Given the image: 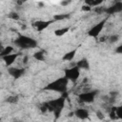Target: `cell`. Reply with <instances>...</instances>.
Masks as SVG:
<instances>
[{
  "label": "cell",
  "mask_w": 122,
  "mask_h": 122,
  "mask_svg": "<svg viewBox=\"0 0 122 122\" xmlns=\"http://www.w3.org/2000/svg\"><path fill=\"white\" fill-rule=\"evenodd\" d=\"M71 3V1H70V0H66V1H61V2H60V5L63 6V7H66V6H69Z\"/></svg>",
  "instance_id": "29"
},
{
  "label": "cell",
  "mask_w": 122,
  "mask_h": 122,
  "mask_svg": "<svg viewBox=\"0 0 122 122\" xmlns=\"http://www.w3.org/2000/svg\"><path fill=\"white\" fill-rule=\"evenodd\" d=\"M74 115H75L77 118L81 119V120H85V119H88V118H89L90 112H89V111H88L87 109H85V108H78V109H76V110L74 111Z\"/></svg>",
  "instance_id": "10"
},
{
  "label": "cell",
  "mask_w": 122,
  "mask_h": 122,
  "mask_svg": "<svg viewBox=\"0 0 122 122\" xmlns=\"http://www.w3.org/2000/svg\"><path fill=\"white\" fill-rule=\"evenodd\" d=\"M109 117L111 120H116L118 119L117 114H116V107H112L111 110L109 111Z\"/></svg>",
  "instance_id": "20"
},
{
  "label": "cell",
  "mask_w": 122,
  "mask_h": 122,
  "mask_svg": "<svg viewBox=\"0 0 122 122\" xmlns=\"http://www.w3.org/2000/svg\"><path fill=\"white\" fill-rule=\"evenodd\" d=\"M8 17H9L10 19H12V20H18V19H19V14H18L17 12L13 11V12L9 13V14H8Z\"/></svg>",
  "instance_id": "22"
},
{
  "label": "cell",
  "mask_w": 122,
  "mask_h": 122,
  "mask_svg": "<svg viewBox=\"0 0 122 122\" xmlns=\"http://www.w3.org/2000/svg\"><path fill=\"white\" fill-rule=\"evenodd\" d=\"M5 101L7 103H10V104H16L19 101V97H18V95H10L6 98Z\"/></svg>",
  "instance_id": "19"
},
{
  "label": "cell",
  "mask_w": 122,
  "mask_h": 122,
  "mask_svg": "<svg viewBox=\"0 0 122 122\" xmlns=\"http://www.w3.org/2000/svg\"><path fill=\"white\" fill-rule=\"evenodd\" d=\"M13 50L14 49H13L12 46H6V47H4L1 50V51H0V57H4V56H7L9 54H11Z\"/></svg>",
  "instance_id": "15"
},
{
  "label": "cell",
  "mask_w": 122,
  "mask_h": 122,
  "mask_svg": "<svg viewBox=\"0 0 122 122\" xmlns=\"http://www.w3.org/2000/svg\"><path fill=\"white\" fill-rule=\"evenodd\" d=\"M121 11H122V2L121 1H116L109 8H105V12L110 15L114 14V13H119Z\"/></svg>",
  "instance_id": "8"
},
{
  "label": "cell",
  "mask_w": 122,
  "mask_h": 122,
  "mask_svg": "<svg viewBox=\"0 0 122 122\" xmlns=\"http://www.w3.org/2000/svg\"><path fill=\"white\" fill-rule=\"evenodd\" d=\"M94 11L97 12V13L105 12V8H103V7H97V8H94Z\"/></svg>",
  "instance_id": "27"
},
{
  "label": "cell",
  "mask_w": 122,
  "mask_h": 122,
  "mask_svg": "<svg viewBox=\"0 0 122 122\" xmlns=\"http://www.w3.org/2000/svg\"><path fill=\"white\" fill-rule=\"evenodd\" d=\"M68 84H69V80L66 77L63 76V77L56 78L55 80L47 84L44 87V90L45 91H50V92H60L62 94V93H64L68 91Z\"/></svg>",
  "instance_id": "1"
},
{
  "label": "cell",
  "mask_w": 122,
  "mask_h": 122,
  "mask_svg": "<svg viewBox=\"0 0 122 122\" xmlns=\"http://www.w3.org/2000/svg\"><path fill=\"white\" fill-rule=\"evenodd\" d=\"M70 18V14L68 13H58V14H54L53 15V21H61V20H65Z\"/></svg>",
  "instance_id": "17"
},
{
  "label": "cell",
  "mask_w": 122,
  "mask_h": 122,
  "mask_svg": "<svg viewBox=\"0 0 122 122\" xmlns=\"http://www.w3.org/2000/svg\"><path fill=\"white\" fill-rule=\"evenodd\" d=\"M25 72H26L25 68H15V67L8 68V73L14 79H19L25 74Z\"/></svg>",
  "instance_id": "7"
},
{
  "label": "cell",
  "mask_w": 122,
  "mask_h": 122,
  "mask_svg": "<svg viewBox=\"0 0 122 122\" xmlns=\"http://www.w3.org/2000/svg\"><path fill=\"white\" fill-rule=\"evenodd\" d=\"M98 91H90V92H82L81 93H79L77 95L78 98V102L79 103H86V104H90L94 102L95 100V96L97 95Z\"/></svg>",
  "instance_id": "5"
},
{
  "label": "cell",
  "mask_w": 122,
  "mask_h": 122,
  "mask_svg": "<svg viewBox=\"0 0 122 122\" xmlns=\"http://www.w3.org/2000/svg\"><path fill=\"white\" fill-rule=\"evenodd\" d=\"M33 58L37 61H44L45 60V52L43 51H38L33 53Z\"/></svg>",
  "instance_id": "18"
},
{
  "label": "cell",
  "mask_w": 122,
  "mask_h": 122,
  "mask_svg": "<svg viewBox=\"0 0 122 122\" xmlns=\"http://www.w3.org/2000/svg\"><path fill=\"white\" fill-rule=\"evenodd\" d=\"M53 22V20H47V21H44V20H37L35 22L32 23V26L35 28V30L37 31H43L45 29H47L51 23Z\"/></svg>",
  "instance_id": "9"
},
{
  "label": "cell",
  "mask_w": 122,
  "mask_h": 122,
  "mask_svg": "<svg viewBox=\"0 0 122 122\" xmlns=\"http://www.w3.org/2000/svg\"><path fill=\"white\" fill-rule=\"evenodd\" d=\"M85 4L92 8H97L101 4H103V0H86Z\"/></svg>",
  "instance_id": "16"
},
{
  "label": "cell",
  "mask_w": 122,
  "mask_h": 122,
  "mask_svg": "<svg viewBox=\"0 0 122 122\" xmlns=\"http://www.w3.org/2000/svg\"><path fill=\"white\" fill-rule=\"evenodd\" d=\"M75 66H77L80 70H86V71L90 70V62L86 57H83L80 60H78L76 62Z\"/></svg>",
  "instance_id": "12"
},
{
  "label": "cell",
  "mask_w": 122,
  "mask_h": 122,
  "mask_svg": "<svg viewBox=\"0 0 122 122\" xmlns=\"http://www.w3.org/2000/svg\"><path fill=\"white\" fill-rule=\"evenodd\" d=\"M19 56V53H11V54H9L7 56H4V57H1V59L4 61L5 65L7 67H11V65L15 62V60L17 59V57Z\"/></svg>",
  "instance_id": "11"
},
{
  "label": "cell",
  "mask_w": 122,
  "mask_h": 122,
  "mask_svg": "<svg viewBox=\"0 0 122 122\" xmlns=\"http://www.w3.org/2000/svg\"><path fill=\"white\" fill-rule=\"evenodd\" d=\"M16 4H17V5H23V4H24V1H17Z\"/></svg>",
  "instance_id": "31"
},
{
  "label": "cell",
  "mask_w": 122,
  "mask_h": 122,
  "mask_svg": "<svg viewBox=\"0 0 122 122\" xmlns=\"http://www.w3.org/2000/svg\"><path fill=\"white\" fill-rule=\"evenodd\" d=\"M118 39H119V35H117V34H112V35L109 36V38H108L110 43H115L118 41Z\"/></svg>",
  "instance_id": "21"
},
{
  "label": "cell",
  "mask_w": 122,
  "mask_h": 122,
  "mask_svg": "<svg viewBox=\"0 0 122 122\" xmlns=\"http://www.w3.org/2000/svg\"><path fill=\"white\" fill-rule=\"evenodd\" d=\"M114 51H115L116 53H118V54H122V44L119 45V46H117V47L115 48Z\"/></svg>",
  "instance_id": "28"
},
{
  "label": "cell",
  "mask_w": 122,
  "mask_h": 122,
  "mask_svg": "<svg viewBox=\"0 0 122 122\" xmlns=\"http://www.w3.org/2000/svg\"><path fill=\"white\" fill-rule=\"evenodd\" d=\"M116 114L118 119H122V105L116 107Z\"/></svg>",
  "instance_id": "24"
},
{
  "label": "cell",
  "mask_w": 122,
  "mask_h": 122,
  "mask_svg": "<svg viewBox=\"0 0 122 122\" xmlns=\"http://www.w3.org/2000/svg\"><path fill=\"white\" fill-rule=\"evenodd\" d=\"M39 109H40V112H41L42 113H46V112H49V109H48V106H47L46 102H44L43 104H41L40 107H39Z\"/></svg>",
  "instance_id": "23"
},
{
  "label": "cell",
  "mask_w": 122,
  "mask_h": 122,
  "mask_svg": "<svg viewBox=\"0 0 122 122\" xmlns=\"http://www.w3.org/2000/svg\"><path fill=\"white\" fill-rule=\"evenodd\" d=\"M28 59H29V57L26 55V56L24 57V59H23V63H24V64H27V63H28Z\"/></svg>",
  "instance_id": "30"
},
{
  "label": "cell",
  "mask_w": 122,
  "mask_h": 122,
  "mask_svg": "<svg viewBox=\"0 0 122 122\" xmlns=\"http://www.w3.org/2000/svg\"><path fill=\"white\" fill-rule=\"evenodd\" d=\"M69 30H70V27H63V28L56 29V30L53 31V33H54L55 36H57V37H61V36L65 35Z\"/></svg>",
  "instance_id": "14"
},
{
  "label": "cell",
  "mask_w": 122,
  "mask_h": 122,
  "mask_svg": "<svg viewBox=\"0 0 122 122\" xmlns=\"http://www.w3.org/2000/svg\"><path fill=\"white\" fill-rule=\"evenodd\" d=\"M65 103H66V98L63 96H60L56 99H52V100L46 102L48 109H49V112H53L55 120L59 118V116L65 107Z\"/></svg>",
  "instance_id": "2"
},
{
  "label": "cell",
  "mask_w": 122,
  "mask_h": 122,
  "mask_svg": "<svg viewBox=\"0 0 122 122\" xmlns=\"http://www.w3.org/2000/svg\"><path fill=\"white\" fill-rule=\"evenodd\" d=\"M76 51H77V49H73V50H71V51L66 52V53L62 56V60H63V61H66V62H70V61L73 60L74 57H75Z\"/></svg>",
  "instance_id": "13"
},
{
  "label": "cell",
  "mask_w": 122,
  "mask_h": 122,
  "mask_svg": "<svg viewBox=\"0 0 122 122\" xmlns=\"http://www.w3.org/2000/svg\"><path fill=\"white\" fill-rule=\"evenodd\" d=\"M106 22H107V19L104 18V19H102L101 21H99L98 23H96L94 26H92V27L88 30V35H89L90 37L96 38V37L100 34V32L103 30Z\"/></svg>",
  "instance_id": "6"
},
{
  "label": "cell",
  "mask_w": 122,
  "mask_h": 122,
  "mask_svg": "<svg viewBox=\"0 0 122 122\" xmlns=\"http://www.w3.org/2000/svg\"><path fill=\"white\" fill-rule=\"evenodd\" d=\"M14 44L16 47H18L22 50L35 49L38 46L37 40H35L34 38H31L30 36L24 35V34H19L17 36V38H15Z\"/></svg>",
  "instance_id": "3"
},
{
  "label": "cell",
  "mask_w": 122,
  "mask_h": 122,
  "mask_svg": "<svg viewBox=\"0 0 122 122\" xmlns=\"http://www.w3.org/2000/svg\"><path fill=\"white\" fill-rule=\"evenodd\" d=\"M95 114H96V117H97L99 120H103V119L105 118V115L103 114V112H102L101 111H96Z\"/></svg>",
  "instance_id": "25"
},
{
  "label": "cell",
  "mask_w": 122,
  "mask_h": 122,
  "mask_svg": "<svg viewBox=\"0 0 122 122\" xmlns=\"http://www.w3.org/2000/svg\"><path fill=\"white\" fill-rule=\"evenodd\" d=\"M92 7H90V6H88V5H83L82 7H81V10H83V11H91L92 10Z\"/></svg>",
  "instance_id": "26"
},
{
  "label": "cell",
  "mask_w": 122,
  "mask_h": 122,
  "mask_svg": "<svg viewBox=\"0 0 122 122\" xmlns=\"http://www.w3.org/2000/svg\"><path fill=\"white\" fill-rule=\"evenodd\" d=\"M79 76H80V69L77 66L64 69V77H66L69 81L75 83L79 78Z\"/></svg>",
  "instance_id": "4"
}]
</instances>
